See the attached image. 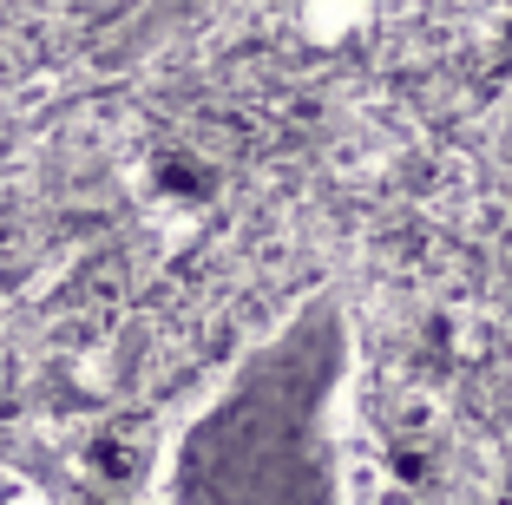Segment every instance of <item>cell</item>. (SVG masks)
<instances>
[{"label":"cell","instance_id":"cell-1","mask_svg":"<svg viewBox=\"0 0 512 505\" xmlns=\"http://www.w3.org/2000/svg\"><path fill=\"white\" fill-rule=\"evenodd\" d=\"M348 315L316 296L224 381L171 466L178 505H342Z\"/></svg>","mask_w":512,"mask_h":505},{"label":"cell","instance_id":"cell-2","mask_svg":"<svg viewBox=\"0 0 512 505\" xmlns=\"http://www.w3.org/2000/svg\"><path fill=\"white\" fill-rule=\"evenodd\" d=\"M368 20V0H302V33L316 46H342L355 40Z\"/></svg>","mask_w":512,"mask_h":505},{"label":"cell","instance_id":"cell-3","mask_svg":"<svg viewBox=\"0 0 512 505\" xmlns=\"http://www.w3.org/2000/svg\"><path fill=\"white\" fill-rule=\"evenodd\" d=\"M0 505H53V492H46V486H14Z\"/></svg>","mask_w":512,"mask_h":505}]
</instances>
